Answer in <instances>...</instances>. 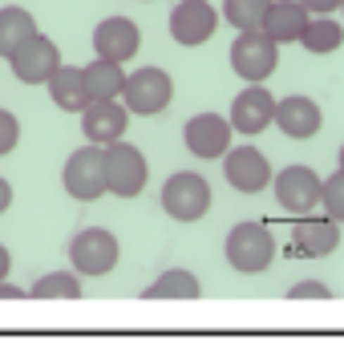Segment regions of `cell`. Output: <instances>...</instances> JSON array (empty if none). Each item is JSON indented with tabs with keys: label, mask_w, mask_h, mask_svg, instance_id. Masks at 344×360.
<instances>
[{
	"label": "cell",
	"mask_w": 344,
	"mask_h": 360,
	"mask_svg": "<svg viewBox=\"0 0 344 360\" xmlns=\"http://www.w3.org/2000/svg\"><path fill=\"white\" fill-rule=\"evenodd\" d=\"M223 255L239 276H260L276 259V239L263 223H235L223 239Z\"/></svg>",
	"instance_id": "6da1fadb"
},
{
	"label": "cell",
	"mask_w": 344,
	"mask_h": 360,
	"mask_svg": "<svg viewBox=\"0 0 344 360\" xmlns=\"http://www.w3.org/2000/svg\"><path fill=\"white\" fill-rule=\"evenodd\" d=\"M101 158H106V186L114 198H138L146 191V179H150V166H146V154L138 146H126L122 138L101 146Z\"/></svg>",
	"instance_id": "7a4b0ae2"
},
{
	"label": "cell",
	"mask_w": 344,
	"mask_h": 360,
	"mask_svg": "<svg viewBox=\"0 0 344 360\" xmlns=\"http://www.w3.org/2000/svg\"><path fill=\"white\" fill-rule=\"evenodd\" d=\"M163 211L174 223H198L203 214L211 211V182L195 174V170H179L163 182Z\"/></svg>",
	"instance_id": "3957f363"
},
{
	"label": "cell",
	"mask_w": 344,
	"mask_h": 360,
	"mask_svg": "<svg viewBox=\"0 0 344 360\" xmlns=\"http://www.w3.org/2000/svg\"><path fill=\"white\" fill-rule=\"evenodd\" d=\"M122 259V243H117L114 231L106 227H85L73 235V243H69V263H73V271L77 276H110Z\"/></svg>",
	"instance_id": "277c9868"
},
{
	"label": "cell",
	"mask_w": 344,
	"mask_h": 360,
	"mask_svg": "<svg viewBox=\"0 0 344 360\" xmlns=\"http://www.w3.org/2000/svg\"><path fill=\"white\" fill-rule=\"evenodd\" d=\"M61 186H65L69 198H77V202H98L101 195H110V186H106V158H101V146H82L73 150L61 166Z\"/></svg>",
	"instance_id": "5b68a950"
},
{
	"label": "cell",
	"mask_w": 344,
	"mask_h": 360,
	"mask_svg": "<svg viewBox=\"0 0 344 360\" xmlns=\"http://www.w3.org/2000/svg\"><path fill=\"white\" fill-rule=\"evenodd\" d=\"M174 98V82H170V73L158 65H142L126 73V85H122V101H126V110L138 117H154L163 114L166 105Z\"/></svg>",
	"instance_id": "8992f818"
},
{
	"label": "cell",
	"mask_w": 344,
	"mask_h": 360,
	"mask_svg": "<svg viewBox=\"0 0 344 360\" xmlns=\"http://www.w3.org/2000/svg\"><path fill=\"white\" fill-rule=\"evenodd\" d=\"M279 65V45L263 29H239L231 45V69L239 82H267Z\"/></svg>",
	"instance_id": "52a82bcc"
},
{
	"label": "cell",
	"mask_w": 344,
	"mask_h": 360,
	"mask_svg": "<svg viewBox=\"0 0 344 360\" xmlns=\"http://www.w3.org/2000/svg\"><path fill=\"white\" fill-rule=\"evenodd\" d=\"M219 20H223V13H215V4H207V0H179L170 8V37L182 49H198L219 33Z\"/></svg>",
	"instance_id": "ba28073f"
},
{
	"label": "cell",
	"mask_w": 344,
	"mask_h": 360,
	"mask_svg": "<svg viewBox=\"0 0 344 360\" xmlns=\"http://www.w3.org/2000/svg\"><path fill=\"white\" fill-rule=\"evenodd\" d=\"M272 186H276V202L284 211L312 214L320 207V186H324V179L312 166H284L276 179H272Z\"/></svg>",
	"instance_id": "9c48e42d"
},
{
	"label": "cell",
	"mask_w": 344,
	"mask_h": 360,
	"mask_svg": "<svg viewBox=\"0 0 344 360\" xmlns=\"http://www.w3.org/2000/svg\"><path fill=\"white\" fill-rule=\"evenodd\" d=\"M8 65H13L20 85H45L53 73H57V65H61V49H57L53 37L33 33L13 57H8Z\"/></svg>",
	"instance_id": "30bf717a"
},
{
	"label": "cell",
	"mask_w": 344,
	"mask_h": 360,
	"mask_svg": "<svg viewBox=\"0 0 344 360\" xmlns=\"http://www.w3.org/2000/svg\"><path fill=\"white\" fill-rule=\"evenodd\" d=\"M126 126H130V110L122 98H101V101H85L82 110V134L85 142L94 146H110L117 138H126Z\"/></svg>",
	"instance_id": "8fae6325"
},
{
	"label": "cell",
	"mask_w": 344,
	"mask_h": 360,
	"mask_svg": "<svg viewBox=\"0 0 344 360\" xmlns=\"http://www.w3.org/2000/svg\"><path fill=\"white\" fill-rule=\"evenodd\" d=\"M267 126H276V98L260 82H251L243 94H235V101H231V130L243 134V138H255Z\"/></svg>",
	"instance_id": "7c38bea8"
},
{
	"label": "cell",
	"mask_w": 344,
	"mask_h": 360,
	"mask_svg": "<svg viewBox=\"0 0 344 360\" xmlns=\"http://www.w3.org/2000/svg\"><path fill=\"white\" fill-rule=\"evenodd\" d=\"M223 179H227L239 195H260V191L276 179V174H272V162L263 158V150L235 146V150H227V154H223Z\"/></svg>",
	"instance_id": "4fadbf2b"
},
{
	"label": "cell",
	"mask_w": 344,
	"mask_h": 360,
	"mask_svg": "<svg viewBox=\"0 0 344 360\" xmlns=\"http://www.w3.org/2000/svg\"><path fill=\"white\" fill-rule=\"evenodd\" d=\"M231 117L223 114H195L186 126H182V142L195 158H223L231 150Z\"/></svg>",
	"instance_id": "5bb4252c"
},
{
	"label": "cell",
	"mask_w": 344,
	"mask_h": 360,
	"mask_svg": "<svg viewBox=\"0 0 344 360\" xmlns=\"http://www.w3.org/2000/svg\"><path fill=\"white\" fill-rule=\"evenodd\" d=\"M94 49H98V57H110V61L126 65L134 53L142 49V29L130 17H106L94 29Z\"/></svg>",
	"instance_id": "9a60e30c"
},
{
	"label": "cell",
	"mask_w": 344,
	"mask_h": 360,
	"mask_svg": "<svg viewBox=\"0 0 344 360\" xmlns=\"http://www.w3.org/2000/svg\"><path fill=\"white\" fill-rule=\"evenodd\" d=\"M292 243L300 255L308 259H320V255H332L336 243H340V223L336 219H320V214H295V227H292Z\"/></svg>",
	"instance_id": "2e32d148"
},
{
	"label": "cell",
	"mask_w": 344,
	"mask_h": 360,
	"mask_svg": "<svg viewBox=\"0 0 344 360\" xmlns=\"http://www.w3.org/2000/svg\"><path fill=\"white\" fill-rule=\"evenodd\" d=\"M276 126L279 134H288V138H295V142H304V138H312V134L324 126V114H320V105L312 98H304V94H288V98L276 101Z\"/></svg>",
	"instance_id": "e0dca14e"
},
{
	"label": "cell",
	"mask_w": 344,
	"mask_h": 360,
	"mask_svg": "<svg viewBox=\"0 0 344 360\" xmlns=\"http://www.w3.org/2000/svg\"><path fill=\"white\" fill-rule=\"evenodd\" d=\"M312 13L300 4V0H272L267 17H263V33L272 37L276 45H295L304 29H308Z\"/></svg>",
	"instance_id": "ac0fdd59"
},
{
	"label": "cell",
	"mask_w": 344,
	"mask_h": 360,
	"mask_svg": "<svg viewBox=\"0 0 344 360\" xmlns=\"http://www.w3.org/2000/svg\"><path fill=\"white\" fill-rule=\"evenodd\" d=\"M49 98L57 110H65V114H82L85 110V101H89V94H85V73L82 65H57V73H53L49 82Z\"/></svg>",
	"instance_id": "d6986e66"
},
{
	"label": "cell",
	"mask_w": 344,
	"mask_h": 360,
	"mask_svg": "<svg viewBox=\"0 0 344 360\" xmlns=\"http://www.w3.org/2000/svg\"><path fill=\"white\" fill-rule=\"evenodd\" d=\"M82 73H85V94H89V101L122 98V85H126V65L122 61L94 57L89 65H82Z\"/></svg>",
	"instance_id": "ffe728a7"
},
{
	"label": "cell",
	"mask_w": 344,
	"mask_h": 360,
	"mask_svg": "<svg viewBox=\"0 0 344 360\" xmlns=\"http://www.w3.org/2000/svg\"><path fill=\"white\" fill-rule=\"evenodd\" d=\"M33 33H41V29L29 8H17V4L0 8V57H13Z\"/></svg>",
	"instance_id": "44dd1931"
},
{
	"label": "cell",
	"mask_w": 344,
	"mask_h": 360,
	"mask_svg": "<svg viewBox=\"0 0 344 360\" xmlns=\"http://www.w3.org/2000/svg\"><path fill=\"white\" fill-rule=\"evenodd\" d=\"M142 295H146V300H198V295H203V283H198L195 271L170 267V271H163Z\"/></svg>",
	"instance_id": "7402d4cb"
},
{
	"label": "cell",
	"mask_w": 344,
	"mask_h": 360,
	"mask_svg": "<svg viewBox=\"0 0 344 360\" xmlns=\"http://www.w3.org/2000/svg\"><path fill=\"white\" fill-rule=\"evenodd\" d=\"M344 41V25L332 13H324V17H312L308 29H304V37H300V45L308 53H336Z\"/></svg>",
	"instance_id": "603a6c76"
},
{
	"label": "cell",
	"mask_w": 344,
	"mask_h": 360,
	"mask_svg": "<svg viewBox=\"0 0 344 360\" xmlns=\"http://www.w3.org/2000/svg\"><path fill=\"white\" fill-rule=\"evenodd\" d=\"M33 300H82V276L77 271H45L29 288Z\"/></svg>",
	"instance_id": "cb8c5ba5"
},
{
	"label": "cell",
	"mask_w": 344,
	"mask_h": 360,
	"mask_svg": "<svg viewBox=\"0 0 344 360\" xmlns=\"http://www.w3.org/2000/svg\"><path fill=\"white\" fill-rule=\"evenodd\" d=\"M272 0H223V20H231L235 29H263V17H267Z\"/></svg>",
	"instance_id": "d4e9b609"
},
{
	"label": "cell",
	"mask_w": 344,
	"mask_h": 360,
	"mask_svg": "<svg viewBox=\"0 0 344 360\" xmlns=\"http://www.w3.org/2000/svg\"><path fill=\"white\" fill-rule=\"evenodd\" d=\"M320 211L344 227V170L340 166H336V174H328L324 186H320Z\"/></svg>",
	"instance_id": "484cf974"
},
{
	"label": "cell",
	"mask_w": 344,
	"mask_h": 360,
	"mask_svg": "<svg viewBox=\"0 0 344 360\" xmlns=\"http://www.w3.org/2000/svg\"><path fill=\"white\" fill-rule=\"evenodd\" d=\"M17 142H20V122H17V114L0 110V158H4V154H13V150H17Z\"/></svg>",
	"instance_id": "4316f807"
},
{
	"label": "cell",
	"mask_w": 344,
	"mask_h": 360,
	"mask_svg": "<svg viewBox=\"0 0 344 360\" xmlns=\"http://www.w3.org/2000/svg\"><path fill=\"white\" fill-rule=\"evenodd\" d=\"M288 300H332V288L320 279H300L288 288Z\"/></svg>",
	"instance_id": "83f0119b"
},
{
	"label": "cell",
	"mask_w": 344,
	"mask_h": 360,
	"mask_svg": "<svg viewBox=\"0 0 344 360\" xmlns=\"http://www.w3.org/2000/svg\"><path fill=\"white\" fill-rule=\"evenodd\" d=\"M300 4L308 8L312 17H324V13H336V8H340L344 0H300Z\"/></svg>",
	"instance_id": "f1b7e54d"
},
{
	"label": "cell",
	"mask_w": 344,
	"mask_h": 360,
	"mask_svg": "<svg viewBox=\"0 0 344 360\" xmlns=\"http://www.w3.org/2000/svg\"><path fill=\"white\" fill-rule=\"evenodd\" d=\"M29 288H17V283H8V279H0V300H25Z\"/></svg>",
	"instance_id": "f546056e"
},
{
	"label": "cell",
	"mask_w": 344,
	"mask_h": 360,
	"mask_svg": "<svg viewBox=\"0 0 344 360\" xmlns=\"http://www.w3.org/2000/svg\"><path fill=\"white\" fill-rule=\"evenodd\" d=\"M13 207V186H8V179H0V214Z\"/></svg>",
	"instance_id": "4dcf8cb0"
},
{
	"label": "cell",
	"mask_w": 344,
	"mask_h": 360,
	"mask_svg": "<svg viewBox=\"0 0 344 360\" xmlns=\"http://www.w3.org/2000/svg\"><path fill=\"white\" fill-rule=\"evenodd\" d=\"M8 271H13V255H8V247L0 243V279H8Z\"/></svg>",
	"instance_id": "1f68e13d"
},
{
	"label": "cell",
	"mask_w": 344,
	"mask_h": 360,
	"mask_svg": "<svg viewBox=\"0 0 344 360\" xmlns=\"http://www.w3.org/2000/svg\"><path fill=\"white\" fill-rule=\"evenodd\" d=\"M336 162H340V170H344V146H340V158H336Z\"/></svg>",
	"instance_id": "d6a6232c"
},
{
	"label": "cell",
	"mask_w": 344,
	"mask_h": 360,
	"mask_svg": "<svg viewBox=\"0 0 344 360\" xmlns=\"http://www.w3.org/2000/svg\"><path fill=\"white\" fill-rule=\"evenodd\" d=\"M340 13H344V4H340Z\"/></svg>",
	"instance_id": "836d02e7"
}]
</instances>
